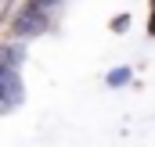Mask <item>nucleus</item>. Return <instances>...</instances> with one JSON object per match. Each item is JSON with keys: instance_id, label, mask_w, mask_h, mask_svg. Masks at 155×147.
Segmentation results:
<instances>
[{"instance_id": "1", "label": "nucleus", "mask_w": 155, "mask_h": 147, "mask_svg": "<svg viewBox=\"0 0 155 147\" xmlns=\"http://www.w3.org/2000/svg\"><path fill=\"white\" fill-rule=\"evenodd\" d=\"M51 0H29L25 4V11L15 18V36L25 39V36H40L47 25H51Z\"/></svg>"}, {"instance_id": "2", "label": "nucleus", "mask_w": 155, "mask_h": 147, "mask_svg": "<svg viewBox=\"0 0 155 147\" xmlns=\"http://www.w3.org/2000/svg\"><path fill=\"white\" fill-rule=\"evenodd\" d=\"M22 104V75L18 68H0V108L4 111H15Z\"/></svg>"}, {"instance_id": "3", "label": "nucleus", "mask_w": 155, "mask_h": 147, "mask_svg": "<svg viewBox=\"0 0 155 147\" xmlns=\"http://www.w3.org/2000/svg\"><path fill=\"white\" fill-rule=\"evenodd\" d=\"M130 79H134V72H130V68H126V65H119V68H112V72L105 75V83H108V86H112V90H119V86H126V83H130Z\"/></svg>"}, {"instance_id": "4", "label": "nucleus", "mask_w": 155, "mask_h": 147, "mask_svg": "<svg viewBox=\"0 0 155 147\" xmlns=\"http://www.w3.org/2000/svg\"><path fill=\"white\" fill-rule=\"evenodd\" d=\"M4 65H7V68H18V65H22V47L7 43V47H4Z\"/></svg>"}, {"instance_id": "5", "label": "nucleus", "mask_w": 155, "mask_h": 147, "mask_svg": "<svg viewBox=\"0 0 155 147\" xmlns=\"http://www.w3.org/2000/svg\"><path fill=\"white\" fill-rule=\"evenodd\" d=\"M126 25H130V14H119V18H112V29H116V33H126Z\"/></svg>"}, {"instance_id": "6", "label": "nucleus", "mask_w": 155, "mask_h": 147, "mask_svg": "<svg viewBox=\"0 0 155 147\" xmlns=\"http://www.w3.org/2000/svg\"><path fill=\"white\" fill-rule=\"evenodd\" d=\"M148 33H152V36H155V14H152V22H148Z\"/></svg>"}]
</instances>
